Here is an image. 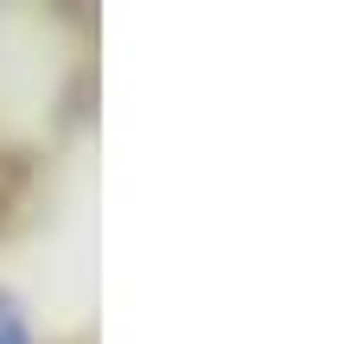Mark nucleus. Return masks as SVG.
Instances as JSON below:
<instances>
[{
  "mask_svg": "<svg viewBox=\"0 0 363 344\" xmlns=\"http://www.w3.org/2000/svg\"><path fill=\"white\" fill-rule=\"evenodd\" d=\"M0 344H32V326H26V313L0 294Z\"/></svg>",
  "mask_w": 363,
  "mask_h": 344,
  "instance_id": "f257e3e1",
  "label": "nucleus"
}]
</instances>
